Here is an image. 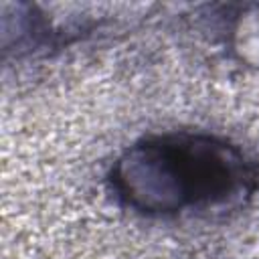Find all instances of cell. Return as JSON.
I'll return each mask as SVG.
<instances>
[{
	"instance_id": "6da1fadb",
	"label": "cell",
	"mask_w": 259,
	"mask_h": 259,
	"mask_svg": "<svg viewBox=\"0 0 259 259\" xmlns=\"http://www.w3.org/2000/svg\"><path fill=\"white\" fill-rule=\"evenodd\" d=\"M107 188L117 204L150 219L227 210L259 192V162L210 132L148 134L115 156Z\"/></svg>"
},
{
	"instance_id": "7a4b0ae2",
	"label": "cell",
	"mask_w": 259,
	"mask_h": 259,
	"mask_svg": "<svg viewBox=\"0 0 259 259\" xmlns=\"http://www.w3.org/2000/svg\"><path fill=\"white\" fill-rule=\"evenodd\" d=\"M227 45L231 55L249 69H259V2L241 4L229 14Z\"/></svg>"
}]
</instances>
